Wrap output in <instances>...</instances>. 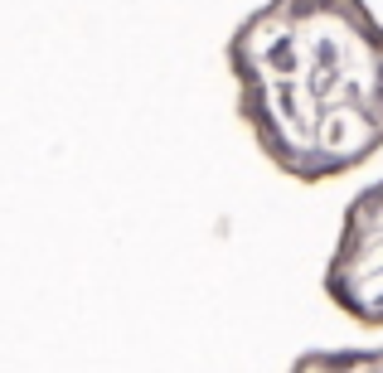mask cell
I'll list each match as a JSON object with an SVG mask.
<instances>
[{"mask_svg":"<svg viewBox=\"0 0 383 373\" xmlns=\"http://www.w3.org/2000/svg\"><path fill=\"white\" fill-rule=\"evenodd\" d=\"M320 286L330 305L345 310L354 325L383 330V180L359 189L345 208Z\"/></svg>","mask_w":383,"mask_h":373,"instance_id":"7a4b0ae2","label":"cell"},{"mask_svg":"<svg viewBox=\"0 0 383 373\" xmlns=\"http://www.w3.org/2000/svg\"><path fill=\"white\" fill-rule=\"evenodd\" d=\"M223 63L238 121L296 185H325L383 151V20L369 0H262Z\"/></svg>","mask_w":383,"mask_h":373,"instance_id":"6da1fadb","label":"cell"},{"mask_svg":"<svg viewBox=\"0 0 383 373\" xmlns=\"http://www.w3.org/2000/svg\"><path fill=\"white\" fill-rule=\"evenodd\" d=\"M287 373H383V349H306Z\"/></svg>","mask_w":383,"mask_h":373,"instance_id":"3957f363","label":"cell"}]
</instances>
